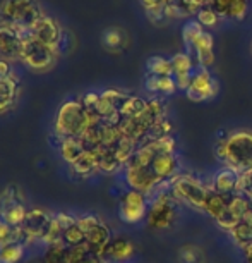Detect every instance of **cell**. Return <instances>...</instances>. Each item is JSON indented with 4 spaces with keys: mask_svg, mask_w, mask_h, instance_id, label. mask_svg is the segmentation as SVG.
I'll return each mask as SVG.
<instances>
[{
    "mask_svg": "<svg viewBox=\"0 0 252 263\" xmlns=\"http://www.w3.org/2000/svg\"><path fill=\"white\" fill-rule=\"evenodd\" d=\"M100 97H101V93H86L82 98H81V102H82V105L88 108V110H95V107L98 105V102H100Z\"/></svg>",
    "mask_w": 252,
    "mask_h": 263,
    "instance_id": "obj_39",
    "label": "cell"
},
{
    "mask_svg": "<svg viewBox=\"0 0 252 263\" xmlns=\"http://www.w3.org/2000/svg\"><path fill=\"white\" fill-rule=\"evenodd\" d=\"M84 152H86V148H84L81 138H66L60 146V155L64 162L69 163V167H72Z\"/></svg>",
    "mask_w": 252,
    "mask_h": 263,
    "instance_id": "obj_21",
    "label": "cell"
},
{
    "mask_svg": "<svg viewBox=\"0 0 252 263\" xmlns=\"http://www.w3.org/2000/svg\"><path fill=\"white\" fill-rule=\"evenodd\" d=\"M230 234L234 237L235 245L239 246L240 250H245L247 246L252 245V226L247 224L245 220H240Z\"/></svg>",
    "mask_w": 252,
    "mask_h": 263,
    "instance_id": "obj_28",
    "label": "cell"
},
{
    "mask_svg": "<svg viewBox=\"0 0 252 263\" xmlns=\"http://www.w3.org/2000/svg\"><path fill=\"white\" fill-rule=\"evenodd\" d=\"M26 217H28V210H26V206H24V203L21 201H14L12 205H9L6 210L0 213V218H4V220H6L7 224H11L12 227L23 226Z\"/></svg>",
    "mask_w": 252,
    "mask_h": 263,
    "instance_id": "obj_25",
    "label": "cell"
},
{
    "mask_svg": "<svg viewBox=\"0 0 252 263\" xmlns=\"http://www.w3.org/2000/svg\"><path fill=\"white\" fill-rule=\"evenodd\" d=\"M100 148L84 152L82 155L79 157V160L71 167V171L76 174V176H81V177H90L93 172H96L98 167H100Z\"/></svg>",
    "mask_w": 252,
    "mask_h": 263,
    "instance_id": "obj_17",
    "label": "cell"
},
{
    "mask_svg": "<svg viewBox=\"0 0 252 263\" xmlns=\"http://www.w3.org/2000/svg\"><path fill=\"white\" fill-rule=\"evenodd\" d=\"M172 61V67H174V78L175 76H184V74H194L196 72V61L189 52H180L175 53Z\"/></svg>",
    "mask_w": 252,
    "mask_h": 263,
    "instance_id": "obj_23",
    "label": "cell"
},
{
    "mask_svg": "<svg viewBox=\"0 0 252 263\" xmlns=\"http://www.w3.org/2000/svg\"><path fill=\"white\" fill-rule=\"evenodd\" d=\"M150 168L153 174L160 179L161 182L172 181L175 176L180 174V163H179V157L175 153H166V152H160L155 157V160L151 162Z\"/></svg>",
    "mask_w": 252,
    "mask_h": 263,
    "instance_id": "obj_11",
    "label": "cell"
},
{
    "mask_svg": "<svg viewBox=\"0 0 252 263\" xmlns=\"http://www.w3.org/2000/svg\"><path fill=\"white\" fill-rule=\"evenodd\" d=\"M12 67L11 62L6 61V59H0V79H7L12 76Z\"/></svg>",
    "mask_w": 252,
    "mask_h": 263,
    "instance_id": "obj_41",
    "label": "cell"
},
{
    "mask_svg": "<svg viewBox=\"0 0 252 263\" xmlns=\"http://www.w3.org/2000/svg\"><path fill=\"white\" fill-rule=\"evenodd\" d=\"M148 19L153 24H163L166 21V14H165V6L163 7H155V9H148L146 11Z\"/></svg>",
    "mask_w": 252,
    "mask_h": 263,
    "instance_id": "obj_38",
    "label": "cell"
},
{
    "mask_svg": "<svg viewBox=\"0 0 252 263\" xmlns=\"http://www.w3.org/2000/svg\"><path fill=\"white\" fill-rule=\"evenodd\" d=\"M55 57H57L55 48L39 42L31 33L24 38L21 59L19 61H23L28 67L34 69V71H45V69L52 67V64L55 62Z\"/></svg>",
    "mask_w": 252,
    "mask_h": 263,
    "instance_id": "obj_6",
    "label": "cell"
},
{
    "mask_svg": "<svg viewBox=\"0 0 252 263\" xmlns=\"http://www.w3.org/2000/svg\"><path fill=\"white\" fill-rule=\"evenodd\" d=\"M127 43H129V36L118 26H110L101 33V45L105 50L112 53L122 52L127 47Z\"/></svg>",
    "mask_w": 252,
    "mask_h": 263,
    "instance_id": "obj_16",
    "label": "cell"
},
{
    "mask_svg": "<svg viewBox=\"0 0 252 263\" xmlns=\"http://www.w3.org/2000/svg\"><path fill=\"white\" fill-rule=\"evenodd\" d=\"M136 253L134 242L127 237H113L105 250V261L108 263H123L129 261Z\"/></svg>",
    "mask_w": 252,
    "mask_h": 263,
    "instance_id": "obj_14",
    "label": "cell"
},
{
    "mask_svg": "<svg viewBox=\"0 0 252 263\" xmlns=\"http://www.w3.org/2000/svg\"><path fill=\"white\" fill-rule=\"evenodd\" d=\"M242 251H244L245 263H252V245H250V246H247L245 250H242Z\"/></svg>",
    "mask_w": 252,
    "mask_h": 263,
    "instance_id": "obj_43",
    "label": "cell"
},
{
    "mask_svg": "<svg viewBox=\"0 0 252 263\" xmlns=\"http://www.w3.org/2000/svg\"><path fill=\"white\" fill-rule=\"evenodd\" d=\"M79 263H105L103 260H98V258L95 255H91V256H88L86 260H82V261H79Z\"/></svg>",
    "mask_w": 252,
    "mask_h": 263,
    "instance_id": "obj_44",
    "label": "cell"
},
{
    "mask_svg": "<svg viewBox=\"0 0 252 263\" xmlns=\"http://www.w3.org/2000/svg\"><path fill=\"white\" fill-rule=\"evenodd\" d=\"M177 261L179 263H206V253L202 251L201 246L187 242L180 246L177 251Z\"/></svg>",
    "mask_w": 252,
    "mask_h": 263,
    "instance_id": "obj_24",
    "label": "cell"
},
{
    "mask_svg": "<svg viewBox=\"0 0 252 263\" xmlns=\"http://www.w3.org/2000/svg\"><path fill=\"white\" fill-rule=\"evenodd\" d=\"M24 241H26V236H24L21 226L12 227L4 218H0V250L4 246L11 245V242H21V245H24Z\"/></svg>",
    "mask_w": 252,
    "mask_h": 263,
    "instance_id": "obj_22",
    "label": "cell"
},
{
    "mask_svg": "<svg viewBox=\"0 0 252 263\" xmlns=\"http://www.w3.org/2000/svg\"><path fill=\"white\" fill-rule=\"evenodd\" d=\"M146 105H148V100H144V98L129 95L127 97V100L123 102V105L120 108V114H122V117H137L139 114L144 112Z\"/></svg>",
    "mask_w": 252,
    "mask_h": 263,
    "instance_id": "obj_30",
    "label": "cell"
},
{
    "mask_svg": "<svg viewBox=\"0 0 252 263\" xmlns=\"http://www.w3.org/2000/svg\"><path fill=\"white\" fill-rule=\"evenodd\" d=\"M62 241L67 248H74V246H79V245H82V242H86V234L81 231V227H79L76 222L74 226H71L69 229L64 231Z\"/></svg>",
    "mask_w": 252,
    "mask_h": 263,
    "instance_id": "obj_34",
    "label": "cell"
},
{
    "mask_svg": "<svg viewBox=\"0 0 252 263\" xmlns=\"http://www.w3.org/2000/svg\"><path fill=\"white\" fill-rule=\"evenodd\" d=\"M180 203L174 200L168 191H160L150 198V210H148V227L153 231H168L175 226L180 215Z\"/></svg>",
    "mask_w": 252,
    "mask_h": 263,
    "instance_id": "obj_5",
    "label": "cell"
},
{
    "mask_svg": "<svg viewBox=\"0 0 252 263\" xmlns=\"http://www.w3.org/2000/svg\"><path fill=\"white\" fill-rule=\"evenodd\" d=\"M100 217L98 215H93V213H86V215H81L77 217V226L81 227V231L84 234H88L91 229H95V227L100 224Z\"/></svg>",
    "mask_w": 252,
    "mask_h": 263,
    "instance_id": "obj_37",
    "label": "cell"
},
{
    "mask_svg": "<svg viewBox=\"0 0 252 263\" xmlns=\"http://www.w3.org/2000/svg\"><path fill=\"white\" fill-rule=\"evenodd\" d=\"M250 0H207V6L215 9L221 19L242 21L247 16Z\"/></svg>",
    "mask_w": 252,
    "mask_h": 263,
    "instance_id": "obj_12",
    "label": "cell"
},
{
    "mask_svg": "<svg viewBox=\"0 0 252 263\" xmlns=\"http://www.w3.org/2000/svg\"><path fill=\"white\" fill-rule=\"evenodd\" d=\"M17 91L19 81L14 74L7 79H0V112L7 110V108L14 105V102L17 98Z\"/></svg>",
    "mask_w": 252,
    "mask_h": 263,
    "instance_id": "obj_19",
    "label": "cell"
},
{
    "mask_svg": "<svg viewBox=\"0 0 252 263\" xmlns=\"http://www.w3.org/2000/svg\"><path fill=\"white\" fill-rule=\"evenodd\" d=\"M216 158L237 174L252 168V131L239 129L230 135H223L215 146Z\"/></svg>",
    "mask_w": 252,
    "mask_h": 263,
    "instance_id": "obj_1",
    "label": "cell"
},
{
    "mask_svg": "<svg viewBox=\"0 0 252 263\" xmlns=\"http://www.w3.org/2000/svg\"><path fill=\"white\" fill-rule=\"evenodd\" d=\"M196 19L201 23L202 28H215L216 24L221 21L220 14L216 12L215 9H211L209 6H207V4H206L204 7L199 9V12L196 14Z\"/></svg>",
    "mask_w": 252,
    "mask_h": 263,
    "instance_id": "obj_35",
    "label": "cell"
},
{
    "mask_svg": "<svg viewBox=\"0 0 252 263\" xmlns=\"http://www.w3.org/2000/svg\"><path fill=\"white\" fill-rule=\"evenodd\" d=\"M148 71L153 76H174V67H172L170 59H165L161 55H155L148 59Z\"/></svg>",
    "mask_w": 252,
    "mask_h": 263,
    "instance_id": "obj_27",
    "label": "cell"
},
{
    "mask_svg": "<svg viewBox=\"0 0 252 263\" xmlns=\"http://www.w3.org/2000/svg\"><path fill=\"white\" fill-rule=\"evenodd\" d=\"M211 187L199 177L192 174H179L170 181V195L180 205H187L196 210H204L206 198L209 195Z\"/></svg>",
    "mask_w": 252,
    "mask_h": 263,
    "instance_id": "obj_4",
    "label": "cell"
},
{
    "mask_svg": "<svg viewBox=\"0 0 252 263\" xmlns=\"http://www.w3.org/2000/svg\"><path fill=\"white\" fill-rule=\"evenodd\" d=\"M43 263H69V248L64 242H55L47 248Z\"/></svg>",
    "mask_w": 252,
    "mask_h": 263,
    "instance_id": "obj_29",
    "label": "cell"
},
{
    "mask_svg": "<svg viewBox=\"0 0 252 263\" xmlns=\"http://www.w3.org/2000/svg\"><path fill=\"white\" fill-rule=\"evenodd\" d=\"M230 196L232 195H221V193H216V191L211 190L209 195H207V198H206L204 210L202 212H204L206 215H209L215 222H218L220 218L226 213V210H228Z\"/></svg>",
    "mask_w": 252,
    "mask_h": 263,
    "instance_id": "obj_18",
    "label": "cell"
},
{
    "mask_svg": "<svg viewBox=\"0 0 252 263\" xmlns=\"http://www.w3.org/2000/svg\"><path fill=\"white\" fill-rule=\"evenodd\" d=\"M150 210V196L136 190H127L118 203V217L125 224H139L146 220Z\"/></svg>",
    "mask_w": 252,
    "mask_h": 263,
    "instance_id": "obj_7",
    "label": "cell"
},
{
    "mask_svg": "<svg viewBox=\"0 0 252 263\" xmlns=\"http://www.w3.org/2000/svg\"><path fill=\"white\" fill-rule=\"evenodd\" d=\"M142 7H144V11L148 9H155V7H163L166 4V0H141Z\"/></svg>",
    "mask_w": 252,
    "mask_h": 263,
    "instance_id": "obj_42",
    "label": "cell"
},
{
    "mask_svg": "<svg viewBox=\"0 0 252 263\" xmlns=\"http://www.w3.org/2000/svg\"><path fill=\"white\" fill-rule=\"evenodd\" d=\"M239 176L240 174H237L235 171H232V168L221 167L220 171H216L213 174V177H211V181H209V187L216 193H221V195H234Z\"/></svg>",
    "mask_w": 252,
    "mask_h": 263,
    "instance_id": "obj_15",
    "label": "cell"
},
{
    "mask_svg": "<svg viewBox=\"0 0 252 263\" xmlns=\"http://www.w3.org/2000/svg\"><path fill=\"white\" fill-rule=\"evenodd\" d=\"M43 16L38 0H4L0 6V23L28 33Z\"/></svg>",
    "mask_w": 252,
    "mask_h": 263,
    "instance_id": "obj_3",
    "label": "cell"
},
{
    "mask_svg": "<svg viewBox=\"0 0 252 263\" xmlns=\"http://www.w3.org/2000/svg\"><path fill=\"white\" fill-rule=\"evenodd\" d=\"M24 258V245L11 242L0 250V263H19Z\"/></svg>",
    "mask_w": 252,
    "mask_h": 263,
    "instance_id": "obj_32",
    "label": "cell"
},
{
    "mask_svg": "<svg viewBox=\"0 0 252 263\" xmlns=\"http://www.w3.org/2000/svg\"><path fill=\"white\" fill-rule=\"evenodd\" d=\"M202 31H204V28L201 26V23L197 21V19H192V21L184 24V28H182V38H184V43L187 45V48L192 47V43L201 36Z\"/></svg>",
    "mask_w": 252,
    "mask_h": 263,
    "instance_id": "obj_33",
    "label": "cell"
},
{
    "mask_svg": "<svg viewBox=\"0 0 252 263\" xmlns=\"http://www.w3.org/2000/svg\"><path fill=\"white\" fill-rule=\"evenodd\" d=\"M77 47V38L71 29L62 28V34L58 38V43L55 45V52L57 55H69L71 52L76 50Z\"/></svg>",
    "mask_w": 252,
    "mask_h": 263,
    "instance_id": "obj_31",
    "label": "cell"
},
{
    "mask_svg": "<svg viewBox=\"0 0 252 263\" xmlns=\"http://www.w3.org/2000/svg\"><path fill=\"white\" fill-rule=\"evenodd\" d=\"M101 122V117L95 110H88L81 98L64 102L57 112L53 133L60 138H81L90 127Z\"/></svg>",
    "mask_w": 252,
    "mask_h": 263,
    "instance_id": "obj_2",
    "label": "cell"
},
{
    "mask_svg": "<svg viewBox=\"0 0 252 263\" xmlns=\"http://www.w3.org/2000/svg\"><path fill=\"white\" fill-rule=\"evenodd\" d=\"M146 90L150 93H163V95H174L179 90L174 76H150L146 78Z\"/></svg>",
    "mask_w": 252,
    "mask_h": 263,
    "instance_id": "obj_20",
    "label": "cell"
},
{
    "mask_svg": "<svg viewBox=\"0 0 252 263\" xmlns=\"http://www.w3.org/2000/svg\"><path fill=\"white\" fill-rule=\"evenodd\" d=\"M28 34V31L0 23V59H6L9 62L21 59L23 42Z\"/></svg>",
    "mask_w": 252,
    "mask_h": 263,
    "instance_id": "obj_8",
    "label": "cell"
},
{
    "mask_svg": "<svg viewBox=\"0 0 252 263\" xmlns=\"http://www.w3.org/2000/svg\"><path fill=\"white\" fill-rule=\"evenodd\" d=\"M52 218L53 217L50 213L41 210V208H33V210H29L26 220H24V224L21 226L24 231V236H26L24 246L31 245L34 241H43Z\"/></svg>",
    "mask_w": 252,
    "mask_h": 263,
    "instance_id": "obj_10",
    "label": "cell"
},
{
    "mask_svg": "<svg viewBox=\"0 0 252 263\" xmlns=\"http://www.w3.org/2000/svg\"><path fill=\"white\" fill-rule=\"evenodd\" d=\"M235 193L252 198V168H250V171H247V172H242L240 176H239Z\"/></svg>",
    "mask_w": 252,
    "mask_h": 263,
    "instance_id": "obj_36",
    "label": "cell"
},
{
    "mask_svg": "<svg viewBox=\"0 0 252 263\" xmlns=\"http://www.w3.org/2000/svg\"><path fill=\"white\" fill-rule=\"evenodd\" d=\"M220 90L218 81L213 78L207 69H196L194 76H192L191 86L187 88V97L192 102H204L213 98Z\"/></svg>",
    "mask_w": 252,
    "mask_h": 263,
    "instance_id": "obj_9",
    "label": "cell"
},
{
    "mask_svg": "<svg viewBox=\"0 0 252 263\" xmlns=\"http://www.w3.org/2000/svg\"><path fill=\"white\" fill-rule=\"evenodd\" d=\"M29 33H31L34 38H38L39 42H43V43H47V45L55 48V45L58 43V38H60V34H62V28L58 26V23L55 19L45 14V16L31 28Z\"/></svg>",
    "mask_w": 252,
    "mask_h": 263,
    "instance_id": "obj_13",
    "label": "cell"
},
{
    "mask_svg": "<svg viewBox=\"0 0 252 263\" xmlns=\"http://www.w3.org/2000/svg\"><path fill=\"white\" fill-rule=\"evenodd\" d=\"M55 218L58 220V224L62 226V229H64V231L69 229V227L74 226V224H76V222H77V217H72L71 213H64V212L57 213Z\"/></svg>",
    "mask_w": 252,
    "mask_h": 263,
    "instance_id": "obj_40",
    "label": "cell"
},
{
    "mask_svg": "<svg viewBox=\"0 0 252 263\" xmlns=\"http://www.w3.org/2000/svg\"><path fill=\"white\" fill-rule=\"evenodd\" d=\"M139 148V143L131 140V138L122 136V140L117 143V146L113 148V153H115L117 160L120 162V165H127L131 162V158L134 157L136 150Z\"/></svg>",
    "mask_w": 252,
    "mask_h": 263,
    "instance_id": "obj_26",
    "label": "cell"
}]
</instances>
